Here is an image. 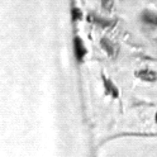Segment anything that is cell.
Instances as JSON below:
<instances>
[{
  "instance_id": "cell-1",
  "label": "cell",
  "mask_w": 157,
  "mask_h": 157,
  "mask_svg": "<svg viewBox=\"0 0 157 157\" xmlns=\"http://www.w3.org/2000/svg\"><path fill=\"white\" fill-rule=\"evenodd\" d=\"M100 44H101V47L106 51V53L109 55L110 57H115L117 56V53H118V46L114 44L112 41H109L108 38H103Z\"/></svg>"
},
{
  "instance_id": "cell-2",
  "label": "cell",
  "mask_w": 157,
  "mask_h": 157,
  "mask_svg": "<svg viewBox=\"0 0 157 157\" xmlns=\"http://www.w3.org/2000/svg\"><path fill=\"white\" fill-rule=\"evenodd\" d=\"M75 51H76V57H77V60L78 61H81L82 60V57L85 56L86 53V50H85V47H84V43L78 37L75 38Z\"/></svg>"
},
{
  "instance_id": "cell-3",
  "label": "cell",
  "mask_w": 157,
  "mask_h": 157,
  "mask_svg": "<svg viewBox=\"0 0 157 157\" xmlns=\"http://www.w3.org/2000/svg\"><path fill=\"white\" fill-rule=\"evenodd\" d=\"M103 80H104V86L106 89V93L112 95L113 98H118V95H119V91H118L117 86L114 85V82H112L110 80H108V78L105 76H103Z\"/></svg>"
},
{
  "instance_id": "cell-4",
  "label": "cell",
  "mask_w": 157,
  "mask_h": 157,
  "mask_svg": "<svg viewBox=\"0 0 157 157\" xmlns=\"http://www.w3.org/2000/svg\"><path fill=\"white\" fill-rule=\"evenodd\" d=\"M137 76L142 80H146V81H155L157 78V75L156 72H153L152 70H141L137 72Z\"/></svg>"
},
{
  "instance_id": "cell-5",
  "label": "cell",
  "mask_w": 157,
  "mask_h": 157,
  "mask_svg": "<svg viewBox=\"0 0 157 157\" xmlns=\"http://www.w3.org/2000/svg\"><path fill=\"white\" fill-rule=\"evenodd\" d=\"M89 21H91V22H94V23H96V24H99V25H101V27H110V25L114 24V22L108 21V19H104V18H100V17H98V15H95V14H90Z\"/></svg>"
},
{
  "instance_id": "cell-6",
  "label": "cell",
  "mask_w": 157,
  "mask_h": 157,
  "mask_svg": "<svg viewBox=\"0 0 157 157\" xmlns=\"http://www.w3.org/2000/svg\"><path fill=\"white\" fill-rule=\"evenodd\" d=\"M142 19H143V22L148 23V24L157 25V14H155V13H151V12H144V13H143V15H142Z\"/></svg>"
},
{
  "instance_id": "cell-7",
  "label": "cell",
  "mask_w": 157,
  "mask_h": 157,
  "mask_svg": "<svg viewBox=\"0 0 157 157\" xmlns=\"http://www.w3.org/2000/svg\"><path fill=\"white\" fill-rule=\"evenodd\" d=\"M101 4L106 10H109V9L113 8V0H101Z\"/></svg>"
},
{
  "instance_id": "cell-8",
  "label": "cell",
  "mask_w": 157,
  "mask_h": 157,
  "mask_svg": "<svg viewBox=\"0 0 157 157\" xmlns=\"http://www.w3.org/2000/svg\"><path fill=\"white\" fill-rule=\"evenodd\" d=\"M72 15H74V19H80L82 14H81V12L78 10L77 8H74L72 9Z\"/></svg>"
},
{
  "instance_id": "cell-9",
  "label": "cell",
  "mask_w": 157,
  "mask_h": 157,
  "mask_svg": "<svg viewBox=\"0 0 157 157\" xmlns=\"http://www.w3.org/2000/svg\"><path fill=\"white\" fill-rule=\"evenodd\" d=\"M156 122H157V114H156Z\"/></svg>"
}]
</instances>
